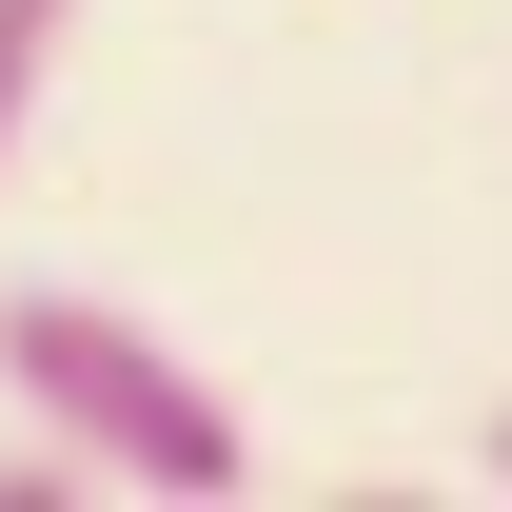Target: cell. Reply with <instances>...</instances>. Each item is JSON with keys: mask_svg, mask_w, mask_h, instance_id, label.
Returning a JSON list of instances; mask_svg holds the SVG:
<instances>
[{"mask_svg": "<svg viewBox=\"0 0 512 512\" xmlns=\"http://www.w3.org/2000/svg\"><path fill=\"white\" fill-rule=\"evenodd\" d=\"M0 394H20V414H40L99 493H158V512H237V493H256L237 394L197 375L178 335H138L119 296H79V276L0 296Z\"/></svg>", "mask_w": 512, "mask_h": 512, "instance_id": "1", "label": "cell"}, {"mask_svg": "<svg viewBox=\"0 0 512 512\" xmlns=\"http://www.w3.org/2000/svg\"><path fill=\"white\" fill-rule=\"evenodd\" d=\"M60 40H79V0H0V158H20V119H40Z\"/></svg>", "mask_w": 512, "mask_h": 512, "instance_id": "2", "label": "cell"}, {"mask_svg": "<svg viewBox=\"0 0 512 512\" xmlns=\"http://www.w3.org/2000/svg\"><path fill=\"white\" fill-rule=\"evenodd\" d=\"M79 493H99L79 453H0V512H79Z\"/></svg>", "mask_w": 512, "mask_h": 512, "instance_id": "3", "label": "cell"}, {"mask_svg": "<svg viewBox=\"0 0 512 512\" xmlns=\"http://www.w3.org/2000/svg\"><path fill=\"white\" fill-rule=\"evenodd\" d=\"M473 473H493V493H512V414H493V434H473Z\"/></svg>", "mask_w": 512, "mask_h": 512, "instance_id": "4", "label": "cell"}]
</instances>
